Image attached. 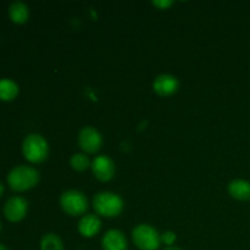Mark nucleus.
I'll use <instances>...</instances> for the list:
<instances>
[{
    "label": "nucleus",
    "instance_id": "nucleus-1",
    "mask_svg": "<svg viewBox=\"0 0 250 250\" xmlns=\"http://www.w3.org/2000/svg\"><path fill=\"white\" fill-rule=\"evenodd\" d=\"M39 182V172L36 168L27 165H20L12 168L7 175L10 188L16 192H24L36 187Z\"/></svg>",
    "mask_w": 250,
    "mask_h": 250
},
{
    "label": "nucleus",
    "instance_id": "nucleus-2",
    "mask_svg": "<svg viewBox=\"0 0 250 250\" xmlns=\"http://www.w3.org/2000/svg\"><path fill=\"white\" fill-rule=\"evenodd\" d=\"M93 207L98 215L105 217L119 216L124 210V200L112 192H100L93 199Z\"/></svg>",
    "mask_w": 250,
    "mask_h": 250
},
{
    "label": "nucleus",
    "instance_id": "nucleus-3",
    "mask_svg": "<svg viewBox=\"0 0 250 250\" xmlns=\"http://www.w3.org/2000/svg\"><path fill=\"white\" fill-rule=\"evenodd\" d=\"M22 153L24 158L32 164H41L48 158V142L41 134L32 133L24 138L22 143Z\"/></svg>",
    "mask_w": 250,
    "mask_h": 250
},
{
    "label": "nucleus",
    "instance_id": "nucleus-4",
    "mask_svg": "<svg viewBox=\"0 0 250 250\" xmlns=\"http://www.w3.org/2000/svg\"><path fill=\"white\" fill-rule=\"evenodd\" d=\"M132 239L139 250H158L161 236L158 229L146 224H141L132 231Z\"/></svg>",
    "mask_w": 250,
    "mask_h": 250
},
{
    "label": "nucleus",
    "instance_id": "nucleus-5",
    "mask_svg": "<svg viewBox=\"0 0 250 250\" xmlns=\"http://www.w3.org/2000/svg\"><path fill=\"white\" fill-rule=\"evenodd\" d=\"M60 205L63 211L71 216L83 215L88 209V199L77 189L66 190L60 197Z\"/></svg>",
    "mask_w": 250,
    "mask_h": 250
},
{
    "label": "nucleus",
    "instance_id": "nucleus-6",
    "mask_svg": "<svg viewBox=\"0 0 250 250\" xmlns=\"http://www.w3.org/2000/svg\"><path fill=\"white\" fill-rule=\"evenodd\" d=\"M78 144L85 154H94L102 148L103 137L97 128L85 126L78 134Z\"/></svg>",
    "mask_w": 250,
    "mask_h": 250
},
{
    "label": "nucleus",
    "instance_id": "nucleus-7",
    "mask_svg": "<svg viewBox=\"0 0 250 250\" xmlns=\"http://www.w3.org/2000/svg\"><path fill=\"white\" fill-rule=\"evenodd\" d=\"M92 171L95 178L99 180L100 182H109L114 177L116 166L109 156L99 155L93 160Z\"/></svg>",
    "mask_w": 250,
    "mask_h": 250
},
{
    "label": "nucleus",
    "instance_id": "nucleus-8",
    "mask_svg": "<svg viewBox=\"0 0 250 250\" xmlns=\"http://www.w3.org/2000/svg\"><path fill=\"white\" fill-rule=\"evenodd\" d=\"M28 210V203L22 197H12L5 203L4 215L9 221L19 222L24 219Z\"/></svg>",
    "mask_w": 250,
    "mask_h": 250
},
{
    "label": "nucleus",
    "instance_id": "nucleus-9",
    "mask_svg": "<svg viewBox=\"0 0 250 250\" xmlns=\"http://www.w3.org/2000/svg\"><path fill=\"white\" fill-rule=\"evenodd\" d=\"M180 87V82L175 76L170 73H161L155 77L153 82V89L160 97H170L175 94Z\"/></svg>",
    "mask_w": 250,
    "mask_h": 250
},
{
    "label": "nucleus",
    "instance_id": "nucleus-10",
    "mask_svg": "<svg viewBox=\"0 0 250 250\" xmlns=\"http://www.w3.org/2000/svg\"><path fill=\"white\" fill-rule=\"evenodd\" d=\"M102 229V221L94 214L83 215L82 219L78 222V232L85 238H92L95 234L99 233Z\"/></svg>",
    "mask_w": 250,
    "mask_h": 250
},
{
    "label": "nucleus",
    "instance_id": "nucleus-11",
    "mask_svg": "<svg viewBox=\"0 0 250 250\" xmlns=\"http://www.w3.org/2000/svg\"><path fill=\"white\" fill-rule=\"evenodd\" d=\"M104 250H127L126 236L119 229H109L102 241Z\"/></svg>",
    "mask_w": 250,
    "mask_h": 250
},
{
    "label": "nucleus",
    "instance_id": "nucleus-12",
    "mask_svg": "<svg viewBox=\"0 0 250 250\" xmlns=\"http://www.w3.org/2000/svg\"><path fill=\"white\" fill-rule=\"evenodd\" d=\"M229 194L241 202L250 200V182L246 180H233L229 185Z\"/></svg>",
    "mask_w": 250,
    "mask_h": 250
},
{
    "label": "nucleus",
    "instance_id": "nucleus-13",
    "mask_svg": "<svg viewBox=\"0 0 250 250\" xmlns=\"http://www.w3.org/2000/svg\"><path fill=\"white\" fill-rule=\"evenodd\" d=\"M9 16L11 21L15 22V23H24L29 17V10L27 5L23 4V2H12L9 7Z\"/></svg>",
    "mask_w": 250,
    "mask_h": 250
},
{
    "label": "nucleus",
    "instance_id": "nucleus-14",
    "mask_svg": "<svg viewBox=\"0 0 250 250\" xmlns=\"http://www.w3.org/2000/svg\"><path fill=\"white\" fill-rule=\"evenodd\" d=\"M17 94H19V85L16 84V82L9 78L0 80V100L10 102V100H14Z\"/></svg>",
    "mask_w": 250,
    "mask_h": 250
},
{
    "label": "nucleus",
    "instance_id": "nucleus-15",
    "mask_svg": "<svg viewBox=\"0 0 250 250\" xmlns=\"http://www.w3.org/2000/svg\"><path fill=\"white\" fill-rule=\"evenodd\" d=\"M41 250H63V243L55 233H48L42 238Z\"/></svg>",
    "mask_w": 250,
    "mask_h": 250
},
{
    "label": "nucleus",
    "instance_id": "nucleus-16",
    "mask_svg": "<svg viewBox=\"0 0 250 250\" xmlns=\"http://www.w3.org/2000/svg\"><path fill=\"white\" fill-rule=\"evenodd\" d=\"M70 165L77 172H82V171L87 170L90 165L89 158L87 156V154L84 153H76L71 156L70 159Z\"/></svg>",
    "mask_w": 250,
    "mask_h": 250
},
{
    "label": "nucleus",
    "instance_id": "nucleus-17",
    "mask_svg": "<svg viewBox=\"0 0 250 250\" xmlns=\"http://www.w3.org/2000/svg\"><path fill=\"white\" fill-rule=\"evenodd\" d=\"M176 238H177V237H176V233L172 231H166L161 234V242L167 244L168 247H171L173 243H175Z\"/></svg>",
    "mask_w": 250,
    "mask_h": 250
},
{
    "label": "nucleus",
    "instance_id": "nucleus-18",
    "mask_svg": "<svg viewBox=\"0 0 250 250\" xmlns=\"http://www.w3.org/2000/svg\"><path fill=\"white\" fill-rule=\"evenodd\" d=\"M153 5L160 10H166L172 5V1H170V0H156V1H153Z\"/></svg>",
    "mask_w": 250,
    "mask_h": 250
},
{
    "label": "nucleus",
    "instance_id": "nucleus-19",
    "mask_svg": "<svg viewBox=\"0 0 250 250\" xmlns=\"http://www.w3.org/2000/svg\"><path fill=\"white\" fill-rule=\"evenodd\" d=\"M164 250H182V249H180V248H177V247H173V246H171V247H167V248H165Z\"/></svg>",
    "mask_w": 250,
    "mask_h": 250
},
{
    "label": "nucleus",
    "instance_id": "nucleus-20",
    "mask_svg": "<svg viewBox=\"0 0 250 250\" xmlns=\"http://www.w3.org/2000/svg\"><path fill=\"white\" fill-rule=\"evenodd\" d=\"M2 193H4V186H2L1 183H0V197H1V195H2Z\"/></svg>",
    "mask_w": 250,
    "mask_h": 250
},
{
    "label": "nucleus",
    "instance_id": "nucleus-21",
    "mask_svg": "<svg viewBox=\"0 0 250 250\" xmlns=\"http://www.w3.org/2000/svg\"><path fill=\"white\" fill-rule=\"evenodd\" d=\"M0 250H9V249H7L5 246H2V244H0Z\"/></svg>",
    "mask_w": 250,
    "mask_h": 250
},
{
    "label": "nucleus",
    "instance_id": "nucleus-22",
    "mask_svg": "<svg viewBox=\"0 0 250 250\" xmlns=\"http://www.w3.org/2000/svg\"><path fill=\"white\" fill-rule=\"evenodd\" d=\"M0 229H1V224H0Z\"/></svg>",
    "mask_w": 250,
    "mask_h": 250
}]
</instances>
